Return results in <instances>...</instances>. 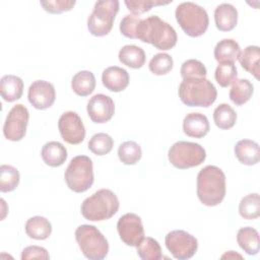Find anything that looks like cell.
Instances as JSON below:
<instances>
[{"label": "cell", "instance_id": "obj_1", "mask_svg": "<svg viewBox=\"0 0 260 260\" xmlns=\"http://www.w3.org/2000/svg\"><path fill=\"white\" fill-rule=\"evenodd\" d=\"M136 37L141 42L151 44L161 51L173 49L178 41L175 28L156 15L140 20Z\"/></svg>", "mask_w": 260, "mask_h": 260}, {"label": "cell", "instance_id": "obj_2", "mask_svg": "<svg viewBox=\"0 0 260 260\" xmlns=\"http://www.w3.org/2000/svg\"><path fill=\"white\" fill-rule=\"evenodd\" d=\"M197 196L205 206H216L225 196V175L215 166H206L197 175Z\"/></svg>", "mask_w": 260, "mask_h": 260}, {"label": "cell", "instance_id": "obj_3", "mask_svg": "<svg viewBox=\"0 0 260 260\" xmlns=\"http://www.w3.org/2000/svg\"><path fill=\"white\" fill-rule=\"evenodd\" d=\"M179 98L189 107H210L216 100L215 86L206 77L185 78L179 86Z\"/></svg>", "mask_w": 260, "mask_h": 260}, {"label": "cell", "instance_id": "obj_4", "mask_svg": "<svg viewBox=\"0 0 260 260\" xmlns=\"http://www.w3.org/2000/svg\"><path fill=\"white\" fill-rule=\"evenodd\" d=\"M119 199L110 189H101L81 203L82 216L90 221H102L111 218L119 210Z\"/></svg>", "mask_w": 260, "mask_h": 260}, {"label": "cell", "instance_id": "obj_5", "mask_svg": "<svg viewBox=\"0 0 260 260\" xmlns=\"http://www.w3.org/2000/svg\"><path fill=\"white\" fill-rule=\"evenodd\" d=\"M175 16L184 32L191 38L202 36L208 28V14L196 3L182 2L177 6Z\"/></svg>", "mask_w": 260, "mask_h": 260}, {"label": "cell", "instance_id": "obj_6", "mask_svg": "<svg viewBox=\"0 0 260 260\" xmlns=\"http://www.w3.org/2000/svg\"><path fill=\"white\" fill-rule=\"evenodd\" d=\"M75 240L82 254L89 260H102L108 255V241L94 225H79L75 231Z\"/></svg>", "mask_w": 260, "mask_h": 260}, {"label": "cell", "instance_id": "obj_7", "mask_svg": "<svg viewBox=\"0 0 260 260\" xmlns=\"http://www.w3.org/2000/svg\"><path fill=\"white\" fill-rule=\"evenodd\" d=\"M64 179L71 191L75 193L87 191L94 180L92 160L86 155L74 156L65 171Z\"/></svg>", "mask_w": 260, "mask_h": 260}, {"label": "cell", "instance_id": "obj_8", "mask_svg": "<svg viewBox=\"0 0 260 260\" xmlns=\"http://www.w3.org/2000/svg\"><path fill=\"white\" fill-rule=\"evenodd\" d=\"M118 0H100L87 19L88 31L94 37H105L112 30L115 17L119 11Z\"/></svg>", "mask_w": 260, "mask_h": 260}, {"label": "cell", "instance_id": "obj_9", "mask_svg": "<svg viewBox=\"0 0 260 260\" xmlns=\"http://www.w3.org/2000/svg\"><path fill=\"white\" fill-rule=\"evenodd\" d=\"M168 157L175 168L186 170L201 165L206 158V151L198 143L178 141L170 147Z\"/></svg>", "mask_w": 260, "mask_h": 260}, {"label": "cell", "instance_id": "obj_10", "mask_svg": "<svg viewBox=\"0 0 260 260\" xmlns=\"http://www.w3.org/2000/svg\"><path fill=\"white\" fill-rule=\"evenodd\" d=\"M165 244L173 257L178 260L190 259L198 249L197 239L182 230H175L168 233Z\"/></svg>", "mask_w": 260, "mask_h": 260}, {"label": "cell", "instance_id": "obj_11", "mask_svg": "<svg viewBox=\"0 0 260 260\" xmlns=\"http://www.w3.org/2000/svg\"><path fill=\"white\" fill-rule=\"evenodd\" d=\"M28 119L29 113L26 107L21 104L13 106L4 122L3 134L5 138L10 141L21 140L25 136Z\"/></svg>", "mask_w": 260, "mask_h": 260}, {"label": "cell", "instance_id": "obj_12", "mask_svg": "<svg viewBox=\"0 0 260 260\" xmlns=\"http://www.w3.org/2000/svg\"><path fill=\"white\" fill-rule=\"evenodd\" d=\"M58 129L63 140L69 144H79L84 140L85 127L77 113H63L58 121Z\"/></svg>", "mask_w": 260, "mask_h": 260}, {"label": "cell", "instance_id": "obj_13", "mask_svg": "<svg viewBox=\"0 0 260 260\" xmlns=\"http://www.w3.org/2000/svg\"><path fill=\"white\" fill-rule=\"evenodd\" d=\"M117 231L124 244L136 247L144 238V229L141 218L135 213L122 215L117 222Z\"/></svg>", "mask_w": 260, "mask_h": 260}, {"label": "cell", "instance_id": "obj_14", "mask_svg": "<svg viewBox=\"0 0 260 260\" xmlns=\"http://www.w3.org/2000/svg\"><path fill=\"white\" fill-rule=\"evenodd\" d=\"M27 99L34 108L38 110H46L55 102V87L49 81L36 80L29 85Z\"/></svg>", "mask_w": 260, "mask_h": 260}, {"label": "cell", "instance_id": "obj_15", "mask_svg": "<svg viewBox=\"0 0 260 260\" xmlns=\"http://www.w3.org/2000/svg\"><path fill=\"white\" fill-rule=\"evenodd\" d=\"M87 114L90 120L96 124L110 121L115 113V104L112 98L104 93L94 94L87 103Z\"/></svg>", "mask_w": 260, "mask_h": 260}, {"label": "cell", "instance_id": "obj_16", "mask_svg": "<svg viewBox=\"0 0 260 260\" xmlns=\"http://www.w3.org/2000/svg\"><path fill=\"white\" fill-rule=\"evenodd\" d=\"M102 81L107 89L114 92H120L128 86L129 74L121 67L111 66L103 71Z\"/></svg>", "mask_w": 260, "mask_h": 260}, {"label": "cell", "instance_id": "obj_17", "mask_svg": "<svg viewBox=\"0 0 260 260\" xmlns=\"http://www.w3.org/2000/svg\"><path fill=\"white\" fill-rule=\"evenodd\" d=\"M209 130V121L207 117L201 113L187 114L183 120V131L189 137L202 138Z\"/></svg>", "mask_w": 260, "mask_h": 260}, {"label": "cell", "instance_id": "obj_18", "mask_svg": "<svg viewBox=\"0 0 260 260\" xmlns=\"http://www.w3.org/2000/svg\"><path fill=\"white\" fill-rule=\"evenodd\" d=\"M235 155L238 160L246 166H254L259 162L260 149L259 144L251 139H242L234 147Z\"/></svg>", "mask_w": 260, "mask_h": 260}, {"label": "cell", "instance_id": "obj_19", "mask_svg": "<svg viewBox=\"0 0 260 260\" xmlns=\"http://www.w3.org/2000/svg\"><path fill=\"white\" fill-rule=\"evenodd\" d=\"M214 21L221 31L233 30L238 22V11L230 3H221L214 10Z\"/></svg>", "mask_w": 260, "mask_h": 260}, {"label": "cell", "instance_id": "obj_20", "mask_svg": "<svg viewBox=\"0 0 260 260\" xmlns=\"http://www.w3.org/2000/svg\"><path fill=\"white\" fill-rule=\"evenodd\" d=\"M41 155L47 166L57 168L65 162L67 158V149L58 141H49L42 147Z\"/></svg>", "mask_w": 260, "mask_h": 260}, {"label": "cell", "instance_id": "obj_21", "mask_svg": "<svg viewBox=\"0 0 260 260\" xmlns=\"http://www.w3.org/2000/svg\"><path fill=\"white\" fill-rule=\"evenodd\" d=\"M23 92V81L16 75H4L0 79V93L4 101L12 103L21 98Z\"/></svg>", "mask_w": 260, "mask_h": 260}, {"label": "cell", "instance_id": "obj_22", "mask_svg": "<svg viewBox=\"0 0 260 260\" xmlns=\"http://www.w3.org/2000/svg\"><path fill=\"white\" fill-rule=\"evenodd\" d=\"M241 53L240 45L233 39H223L219 41L214 48V58L220 63H235Z\"/></svg>", "mask_w": 260, "mask_h": 260}, {"label": "cell", "instance_id": "obj_23", "mask_svg": "<svg viewBox=\"0 0 260 260\" xmlns=\"http://www.w3.org/2000/svg\"><path fill=\"white\" fill-rule=\"evenodd\" d=\"M26 235L35 240H46L51 236L52 225L51 222L44 216L37 215L28 218L25 222Z\"/></svg>", "mask_w": 260, "mask_h": 260}, {"label": "cell", "instance_id": "obj_24", "mask_svg": "<svg viewBox=\"0 0 260 260\" xmlns=\"http://www.w3.org/2000/svg\"><path fill=\"white\" fill-rule=\"evenodd\" d=\"M241 66L256 79H259L260 74V48L258 46L246 47L238 57Z\"/></svg>", "mask_w": 260, "mask_h": 260}, {"label": "cell", "instance_id": "obj_25", "mask_svg": "<svg viewBox=\"0 0 260 260\" xmlns=\"http://www.w3.org/2000/svg\"><path fill=\"white\" fill-rule=\"evenodd\" d=\"M237 242L240 248L248 255H256L259 252V234L251 226H245L238 231Z\"/></svg>", "mask_w": 260, "mask_h": 260}, {"label": "cell", "instance_id": "obj_26", "mask_svg": "<svg viewBox=\"0 0 260 260\" xmlns=\"http://www.w3.org/2000/svg\"><path fill=\"white\" fill-rule=\"evenodd\" d=\"M118 57L122 64L133 69L141 68L146 59L143 49L136 45H126L122 47Z\"/></svg>", "mask_w": 260, "mask_h": 260}, {"label": "cell", "instance_id": "obj_27", "mask_svg": "<svg viewBox=\"0 0 260 260\" xmlns=\"http://www.w3.org/2000/svg\"><path fill=\"white\" fill-rule=\"evenodd\" d=\"M95 77L91 71H78L71 80V88L79 96L89 95L95 88Z\"/></svg>", "mask_w": 260, "mask_h": 260}, {"label": "cell", "instance_id": "obj_28", "mask_svg": "<svg viewBox=\"0 0 260 260\" xmlns=\"http://www.w3.org/2000/svg\"><path fill=\"white\" fill-rule=\"evenodd\" d=\"M253 91L254 86L248 79H237L230 89V99L235 105L242 106L250 101Z\"/></svg>", "mask_w": 260, "mask_h": 260}, {"label": "cell", "instance_id": "obj_29", "mask_svg": "<svg viewBox=\"0 0 260 260\" xmlns=\"http://www.w3.org/2000/svg\"><path fill=\"white\" fill-rule=\"evenodd\" d=\"M213 121L219 129L228 130L235 126L237 114L230 105L220 104L213 111Z\"/></svg>", "mask_w": 260, "mask_h": 260}, {"label": "cell", "instance_id": "obj_30", "mask_svg": "<svg viewBox=\"0 0 260 260\" xmlns=\"http://www.w3.org/2000/svg\"><path fill=\"white\" fill-rule=\"evenodd\" d=\"M239 213L245 219H255L260 215V198L258 193L243 197L239 204Z\"/></svg>", "mask_w": 260, "mask_h": 260}, {"label": "cell", "instance_id": "obj_31", "mask_svg": "<svg viewBox=\"0 0 260 260\" xmlns=\"http://www.w3.org/2000/svg\"><path fill=\"white\" fill-rule=\"evenodd\" d=\"M142 150L140 145L132 140L125 141L120 144L118 148V156L119 159L127 166L135 165L141 158Z\"/></svg>", "mask_w": 260, "mask_h": 260}, {"label": "cell", "instance_id": "obj_32", "mask_svg": "<svg viewBox=\"0 0 260 260\" xmlns=\"http://www.w3.org/2000/svg\"><path fill=\"white\" fill-rule=\"evenodd\" d=\"M137 255L142 260H159L162 257L161 248L156 240L150 237L143 238L136 246Z\"/></svg>", "mask_w": 260, "mask_h": 260}, {"label": "cell", "instance_id": "obj_33", "mask_svg": "<svg viewBox=\"0 0 260 260\" xmlns=\"http://www.w3.org/2000/svg\"><path fill=\"white\" fill-rule=\"evenodd\" d=\"M20 176L16 168L10 165L0 167V191L7 193L13 191L19 184Z\"/></svg>", "mask_w": 260, "mask_h": 260}, {"label": "cell", "instance_id": "obj_34", "mask_svg": "<svg viewBox=\"0 0 260 260\" xmlns=\"http://www.w3.org/2000/svg\"><path fill=\"white\" fill-rule=\"evenodd\" d=\"M238 77V71L235 63H220L215 69L214 78L221 87H228L233 84Z\"/></svg>", "mask_w": 260, "mask_h": 260}, {"label": "cell", "instance_id": "obj_35", "mask_svg": "<svg viewBox=\"0 0 260 260\" xmlns=\"http://www.w3.org/2000/svg\"><path fill=\"white\" fill-rule=\"evenodd\" d=\"M114 146L113 138L107 133H96L88 141V149L95 155L108 154Z\"/></svg>", "mask_w": 260, "mask_h": 260}, {"label": "cell", "instance_id": "obj_36", "mask_svg": "<svg viewBox=\"0 0 260 260\" xmlns=\"http://www.w3.org/2000/svg\"><path fill=\"white\" fill-rule=\"evenodd\" d=\"M174 66V61L171 55L167 53H157L149 61V70L154 75H166Z\"/></svg>", "mask_w": 260, "mask_h": 260}, {"label": "cell", "instance_id": "obj_37", "mask_svg": "<svg viewBox=\"0 0 260 260\" xmlns=\"http://www.w3.org/2000/svg\"><path fill=\"white\" fill-rule=\"evenodd\" d=\"M207 70L202 62L196 59L186 60L181 67V76L185 78L193 77H206Z\"/></svg>", "mask_w": 260, "mask_h": 260}, {"label": "cell", "instance_id": "obj_38", "mask_svg": "<svg viewBox=\"0 0 260 260\" xmlns=\"http://www.w3.org/2000/svg\"><path fill=\"white\" fill-rule=\"evenodd\" d=\"M171 2L172 1L162 2L158 0H126L125 5L127 6L128 10L131 11L133 14L140 15L149 11L153 6L167 5Z\"/></svg>", "mask_w": 260, "mask_h": 260}, {"label": "cell", "instance_id": "obj_39", "mask_svg": "<svg viewBox=\"0 0 260 260\" xmlns=\"http://www.w3.org/2000/svg\"><path fill=\"white\" fill-rule=\"evenodd\" d=\"M40 4L44 8L45 11L52 13V14H59L65 11H70L74 5L76 4V1L74 0H47V1H41Z\"/></svg>", "mask_w": 260, "mask_h": 260}, {"label": "cell", "instance_id": "obj_40", "mask_svg": "<svg viewBox=\"0 0 260 260\" xmlns=\"http://www.w3.org/2000/svg\"><path fill=\"white\" fill-rule=\"evenodd\" d=\"M141 18L135 15H125L121 22H120V31L121 34L129 39H137L136 37V31H137V26L140 22Z\"/></svg>", "mask_w": 260, "mask_h": 260}, {"label": "cell", "instance_id": "obj_41", "mask_svg": "<svg viewBox=\"0 0 260 260\" xmlns=\"http://www.w3.org/2000/svg\"><path fill=\"white\" fill-rule=\"evenodd\" d=\"M50 255L48 251L39 246H28L24 248L21 252V260H29V259H43L48 260Z\"/></svg>", "mask_w": 260, "mask_h": 260}, {"label": "cell", "instance_id": "obj_42", "mask_svg": "<svg viewBox=\"0 0 260 260\" xmlns=\"http://www.w3.org/2000/svg\"><path fill=\"white\" fill-rule=\"evenodd\" d=\"M221 258L222 259H224V258H228V259H234V258H242V256L240 255V254H237L236 252H234V251H229V252H226L225 254H223L222 256H221Z\"/></svg>", "mask_w": 260, "mask_h": 260}]
</instances>
